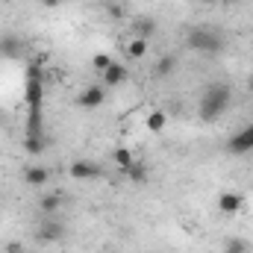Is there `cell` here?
Returning <instances> with one entry per match:
<instances>
[{"instance_id":"cell-1","label":"cell","mask_w":253,"mask_h":253,"mask_svg":"<svg viewBox=\"0 0 253 253\" xmlns=\"http://www.w3.org/2000/svg\"><path fill=\"white\" fill-rule=\"evenodd\" d=\"M24 100H27V135H44V118H42L44 80H42V68L39 65H30V71H27Z\"/></svg>"},{"instance_id":"cell-2","label":"cell","mask_w":253,"mask_h":253,"mask_svg":"<svg viewBox=\"0 0 253 253\" xmlns=\"http://www.w3.org/2000/svg\"><path fill=\"white\" fill-rule=\"evenodd\" d=\"M230 100H233L230 85H227V83H212V85L203 91V97H200V103H197V112H200V118H203L206 124H212V121H218V118L230 109Z\"/></svg>"},{"instance_id":"cell-3","label":"cell","mask_w":253,"mask_h":253,"mask_svg":"<svg viewBox=\"0 0 253 253\" xmlns=\"http://www.w3.org/2000/svg\"><path fill=\"white\" fill-rule=\"evenodd\" d=\"M186 44H189L191 50H197V53L212 56V53H218L224 47V39L215 30H209V27H191L189 36H186Z\"/></svg>"},{"instance_id":"cell-4","label":"cell","mask_w":253,"mask_h":253,"mask_svg":"<svg viewBox=\"0 0 253 253\" xmlns=\"http://www.w3.org/2000/svg\"><path fill=\"white\" fill-rule=\"evenodd\" d=\"M251 150H253V124H248L245 129H239V132L227 141V153L242 156V153H251Z\"/></svg>"},{"instance_id":"cell-5","label":"cell","mask_w":253,"mask_h":253,"mask_svg":"<svg viewBox=\"0 0 253 253\" xmlns=\"http://www.w3.org/2000/svg\"><path fill=\"white\" fill-rule=\"evenodd\" d=\"M68 174H71L74 180H97L103 171H100V165H97V162H88V159H77V162H71Z\"/></svg>"},{"instance_id":"cell-6","label":"cell","mask_w":253,"mask_h":253,"mask_svg":"<svg viewBox=\"0 0 253 253\" xmlns=\"http://www.w3.org/2000/svg\"><path fill=\"white\" fill-rule=\"evenodd\" d=\"M103 100H106V85H88V88L77 97V106H80V109H97Z\"/></svg>"},{"instance_id":"cell-7","label":"cell","mask_w":253,"mask_h":253,"mask_svg":"<svg viewBox=\"0 0 253 253\" xmlns=\"http://www.w3.org/2000/svg\"><path fill=\"white\" fill-rule=\"evenodd\" d=\"M62 236H65V224L56 215H50L47 221H42V227H39V239L42 242H59Z\"/></svg>"},{"instance_id":"cell-8","label":"cell","mask_w":253,"mask_h":253,"mask_svg":"<svg viewBox=\"0 0 253 253\" xmlns=\"http://www.w3.org/2000/svg\"><path fill=\"white\" fill-rule=\"evenodd\" d=\"M0 56H6V59H21V56H24V42H21L15 33H6V36L0 39Z\"/></svg>"},{"instance_id":"cell-9","label":"cell","mask_w":253,"mask_h":253,"mask_svg":"<svg viewBox=\"0 0 253 253\" xmlns=\"http://www.w3.org/2000/svg\"><path fill=\"white\" fill-rule=\"evenodd\" d=\"M242 206H245V194H239V191H224V194L218 197V209H221L224 215H236Z\"/></svg>"},{"instance_id":"cell-10","label":"cell","mask_w":253,"mask_h":253,"mask_svg":"<svg viewBox=\"0 0 253 253\" xmlns=\"http://www.w3.org/2000/svg\"><path fill=\"white\" fill-rule=\"evenodd\" d=\"M126 77H129V74H126L124 65H121V62H112L106 71H103V85H106V88H115V85H121V83H124Z\"/></svg>"},{"instance_id":"cell-11","label":"cell","mask_w":253,"mask_h":253,"mask_svg":"<svg viewBox=\"0 0 253 253\" xmlns=\"http://www.w3.org/2000/svg\"><path fill=\"white\" fill-rule=\"evenodd\" d=\"M47 180H50V171L42 168V165H30V168L24 171V183H27V186H44Z\"/></svg>"},{"instance_id":"cell-12","label":"cell","mask_w":253,"mask_h":253,"mask_svg":"<svg viewBox=\"0 0 253 253\" xmlns=\"http://www.w3.org/2000/svg\"><path fill=\"white\" fill-rule=\"evenodd\" d=\"M124 174H126V180H129V183H138V186L150 180V168H147L144 162H132V165L126 168Z\"/></svg>"},{"instance_id":"cell-13","label":"cell","mask_w":253,"mask_h":253,"mask_svg":"<svg viewBox=\"0 0 253 253\" xmlns=\"http://www.w3.org/2000/svg\"><path fill=\"white\" fill-rule=\"evenodd\" d=\"M153 33H156V21H153V18H138V21L132 24V36H135V39H144V42H147Z\"/></svg>"},{"instance_id":"cell-14","label":"cell","mask_w":253,"mask_h":253,"mask_svg":"<svg viewBox=\"0 0 253 253\" xmlns=\"http://www.w3.org/2000/svg\"><path fill=\"white\" fill-rule=\"evenodd\" d=\"M39 206H42L44 215H56V212L62 209V194H56V191H53V194H44V197L39 200Z\"/></svg>"},{"instance_id":"cell-15","label":"cell","mask_w":253,"mask_h":253,"mask_svg":"<svg viewBox=\"0 0 253 253\" xmlns=\"http://www.w3.org/2000/svg\"><path fill=\"white\" fill-rule=\"evenodd\" d=\"M126 56H129V59H144V56H147V42L132 36L129 44H126Z\"/></svg>"},{"instance_id":"cell-16","label":"cell","mask_w":253,"mask_h":253,"mask_svg":"<svg viewBox=\"0 0 253 253\" xmlns=\"http://www.w3.org/2000/svg\"><path fill=\"white\" fill-rule=\"evenodd\" d=\"M165 126H168V115H165L162 109H153V112L147 115V129H150V132H162Z\"/></svg>"},{"instance_id":"cell-17","label":"cell","mask_w":253,"mask_h":253,"mask_svg":"<svg viewBox=\"0 0 253 253\" xmlns=\"http://www.w3.org/2000/svg\"><path fill=\"white\" fill-rule=\"evenodd\" d=\"M112 159H115V165L121 168V174H124L126 168H129V165L135 162V159H132V153H129L126 147H115V150H112Z\"/></svg>"},{"instance_id":"cell-18","label":"cell","mask_w":253,"mask_h":253,"mask_svg":"<svg viewBox=\"0 0 253 253\" xmlns=\"http://www.w3.org/2000/svg\"><path fill=\"white\" fill-rule=\"evenodd\" d=\"M24 150L33 153V156L44 153V135H27V138H24Z\"/></svg>"},{"instance_id":"cell-19","label":"cell","mask_w":253,"mask_h":253,"mask_svg":"<svg viewBox=\"0 0 253 253\" xmlns=\"http://www.w3.org/2000/svg\"><path fill=\"white\" fill-rule=\"evenodd\" d=\"M174 68H177V56H171V53H168V56H162V59L156 62V74H159V77H168Z\"/></svg>"},{"instance_id":"cell-20","label":"cell","mask_w":253,"mask_h":253,"mask_svg":"<svg viewBox=\"0 0 253 253\" xmlns=\"http://www.w3.org/2000/svg\"><path fill=\"white\" fill-rule=\"evenodd\" d=\"M224 253H251V245H248L245 239H230L227 248H224Z\"/></svg>"},{"instance_id":"cell-21","label":"cell","mask_w":253,"mask_h":253,"mask_svg":"<svg viewBox=\"0 0 253 253\" xmlns=\"http://www.w3.org/2000/svg\"><path fill=\"white\" fill-rule=\"evenodd\" d=\"M91 65H94V68H97V71L103 74V71H106V68L112 65V56H109V53H97V56L91 59Z\"/></svg>"},{"instance_id":"cell-22","label":"cell","mask_w":253,"mask_h":253,"mask_svg":"<svg viewBox=\"0 0 253 253\" xmlns=\"http://www.w3.org/2000/svg\"><path fill=\"white\" fill-rule=\"evenodd\" d=\"M3 253H27V251H24V245H21V242H9Z\"/></svg>"},{"instance_id":"cell-23","label":"cell","mask_w":253,"mask_h":253,"mask_svg":"<svg viewBox=\"0 0 253 253\" xmlns=\"http://www.w3.org/2000/svg\"><path fill=\"white\" fill-rule=\"evenodd\" d=\"M42 3H44V6H47V9H56V6H62L65 0H42Z\"/></svg>"},{"instance_id":"cell-24","label":"cell","mask_w":253,"mask_h":253,"mask_svg":"<svg viewBox=\"0 0 253 253\" xmlns=\"http://www.w3.org/2000/svg\"><path fill=\"white\" fill-rule=\"evenodd\" d=\"M203 3H233V0H203Z\"/></svg>"},{"instance_id":"cell-25","label":"cell","mask_w":253,"mask_h":253,"mask_svg":"<svg viewBox=\"0 0 253 253\" xmlns=\"http://www.w3.org/2000/svg\"><path fill=\"white\" fill-rule=\"evenodd\" d=\"M251 91H253V77H251Z\"/></svg>"}]
</instances>
